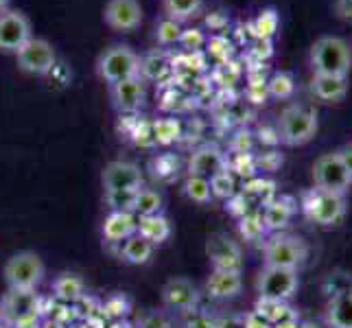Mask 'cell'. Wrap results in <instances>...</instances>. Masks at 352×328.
Instances as JSON below:
<instances>
[{
  "label": "cell",
  "mask_w": 352,
  "mask_h": 328,
  "mask_svg": "<svg viewBox=\"0 0 352 328\" xmlns=\"http://www.w3.org/2000/svg\"><path fill=\"white\" fill-rule=\"evenodd\" d=\"M133 197L136 190H116V193H105V201L110 204L112 210H129L133 206Z\"/></svg>",
  "instance_id": "36"
},
{
  "label": "cell",
  "mask_w": 352,
  "mask_h": 328,
  "mask_svg": "<svg viewBox=\"0 0 352 328\" xmlns=\"http://www.w3.org/2000/svg\"><path fill=\"white\" fill-rule=\"evenodd\" d=\"M110 99L120 114L138 112L144 103V79L133 77L127 81L114 83V86H110Z\"/></svg>",
  "instance_id": "15"
},
{
  "label": "cell",
  "mask_w": 352,
  "mask_h": 328,
  "mask_svg": "<svg viewBox=\"0 0 352 328\" xmlns=\"http://www.w3.org/2000/svg\"><path fill=\"white\" fill-rule=\"evenodd\" d=\"M138 328H171V322H168L164 313L151 311V313H144L138 320Z\"/></svg>",
  "instance_id": "37"
},
{
  "label": "cell",
  "mask_w": 352,
  "mask_h": 328,
  "mask_svg": "<svg viewBox=\"0 0 352 328\" xmlns=\"http://www.w3.org/2000/svg\"><path fill=\"white\" fill-rule=\"evenodd\" d=\"M298 289V270L283 267H263L256 278V291L261 300L287 302Z\"/></svg>",
  "instance_id": "10"
},
{
  "label": "cell",
  "mask_w": 352,
  "mask_h": 328,
  "mask_svg": "<svg viewBox=\"0 0 352 328\" xmlns=\"http://www.w3.org/2000/svg\"><path fill=\"white\" fill-rule=\"evenodd\" d=\"M337 153H339V157H342V162H344V166H346V171H348V175H350V179H352V142H350V144H344V147L339 149Z\"/></svg>",
  "instance_id": "43"
},
{
  "label": "cell",
  "mask_w": 352,
  "mask_h": 328,
  "mask_svg": "<svg viewBox=\"0 0 352 328\" xmlns=\"http://www.w3.org/2000/svg\"><path fill=\"white\" fill-rule=\"evenodd\" d=\"M210 190L214 197L219 199H232L236 195V182H234V175L228 171H221L210 177Z\"/></svg>",
  "instance_id": "34"
},
{
  "label": "cell",
  "mask_w": 352,
  "mask_h": 328,
  "mask_svg": "<svg viewBox=\"0 0 352 328\" xmlns=\"http://www.w3.org/2000/svg\"><path fill=\"white\" fill-rule=\"evenodd\" d=\"M214 328H245V320L241 315H226L214 322Z\"/></svg>",
  "instance_id": "39"
},
{
  "label": "cell",
  "mask_w": 352,
  "mask_h": 328,
  "mask_svg": "<svg viewBox=\"0 0 352 328\" xmlns=\"http://www.w3.org/2000/svg\"><path fill=\"white\" fill-rule=\"evenodd\" d=\"M243 281H241V272L236 270H212V274L206 281V291H208L210 298L217 300H226V298H234L241 294Z\"/></svg>",
  "instance_id": "20"
},
{
  "label": "cell",
  "mask_w": 352,
  "mask_h": 328,
  "mask_svg": "<svg viewBox=\"0 0 352 328\" xmlns=\"http://www.w3.org/2000/svg\"><path fill=\"white\" fill-rule=\"evenodd\" d=\"M162 300L168 309L175 311H192L199 300L197 287L188 278H171L162 287Z\"/></svg>",
  "instance_id": "16"
},
{
  "label": "cell",
  "mask_w": 352,
  "mask_h": 328,
  "mask_svg": "<svg viewBox=\"0 0 352 328\" xmlns=\"http://www.w3.org/2000/svg\"><path fill=\"white\" fill-rule=\"evenodd\" d=\"M335 16L339 20H352V0H335Z\"/></svg>",
  "instance_id": "40"
},
{
  "label": "cell",
  "mask_w": 352,
  "mask_h": 328,
  "mask_svg": "<svg viewBox=\"0 0 352 328\" xmlns=\"http://www.w3.org/2000/svg\"><path fill=\"white\" fill-rule=\"evenodd\" d=\"M9 3H11V0H0V11H3V9H9Z\"/></svg>",
  "instance_id": "47"
},
{
  "label": "cell",
  "mask_w": 352,
  "mask_h": 328,
  "mask_svg": "<svg viewBox=\"0 0 352 328\" xmlns=\"http://www.w3.org/2000/svg\"><path fill=\"white\" fill-rule=\"evenodd\" d=\"M118 245H120V259H125L131 265H144L153 254V245L140 234H133L127 241L118 243Z\"/></svg>",
  "instance_id": "25"
},
{
  "label": "cell",
  "mask_w": 352,
  "mask_h": 328,
  "mask_svg": "<svg viewBox=\"0 0 352 328\" xmlns=\"http://www.w3.org/2000/svg\"><path fill=\"white\" fill-rule=\"evenodd\" d=\"M254 313H258L265 322H270V324L274 326L278 320H283L285 315H289V313H291V309L285 305V302H276V300H261V298H258V302H256V311H254Z\"/></svg>",
  "instance_id": "35"
},
{
  "label": "cell",
  "mask_w": 352,
  "mask_h": 328,
  "mask_svg": "<svg viewBox=\"0 0 352 328\" xmlns=\"http://www.w3.org/2000/svg\"><path fill=\"white\" fill-rule=\"evenodd\" d=\"M18 68L27 75L46 77L57 68V51L55 46L44 38H33L16 53Z\"/></svg>",
  "instance_id": "7"
},
{
  "label": "cell",
  "mask_w": 352,
  "mask_h": 328,
  "mask_svg": "<svg viewBox=\"0 0 352 328\" xmlns=\"http://www.w3.org/2000/svg\"><path fill=\"white\" fill-rule=\"evenodd\" d=\"M291 215H294V208H291V204L287 199H274L267 204V208L263 212V226L265 230L280 232V230L289 226Z\"/></svg>",
  "instance_id": "24"
},
{
  "label": "cell",
  "mask_w": 352,
  "mask_h": 328,
  "mask_svg": "<svg viewBox=\"0 0 352 328\" xmlns=\"http://www.w3.org/2000/svg\"><path fill=\"white\" fill-rule=\"evenodd\" d=\"M171 68V62H168V53L166 51H151L144 57H140V79H151V81H157L162 79L164 72H168Z\"/></svg>",
  "instance_id": "26"
},
{
  "label": "cell",
  "mask_w": 352,
  "mask_h": 328,
  "mask_svg": "<svg viewBox=\"0 0 352 328\" xmlns=\"http://www.w3.org/2000/svg\"><path fill=\"white\" fill-rule=\"evenodd\" d=\"M101 182H103L105 193L138 190V188H142L144 175L138 164L127 162V160H112L105 164L103 173H101Z\"/></svg>",
  "instance_id": "12"
},
{
  "label": "cell",
  "mask_w": 352,
  "mask_h": 328,
  "mask_svg": "<svg viewBox=\"0 0 352 328\" xmlns=\"http://www.w3.org/2000/svg\"><path fill=\"white\" fill-rule=\"evenodd\" d=\"M103 22L116 33H133L142 24L140 0H107L103 7Z\"/></svg>",
  "instance_id": "11"
},
{
  "label": "cell",
  "mask_w": 352,
  "mask_h": 328,
  "mask_svg": "<svg viewBox=\"0 0 352 328\" xmlns=\"http://www.w3.org/2000/svg\"><path fill=\"white\" fill-rule=\"evenodd\" d=\"M318 112L309 105L291 103L287 105L280 118H278V140L287 147H302L318 133Z\"/></svg>",
  "instance_id": "2"
},
{
  "label": "cell",
  "mask_w": 352,
  "mask_h": 328,
  "mask_svg": "<svg viewBox=\"0 0 352 328\" xmlns=\"http://www.w3.org/2000/svg\"><path fill=\"white\" fill-rule=\"evenodd\" d=\"M186 326L188 328H214V320H210V318H206V315L197 313V315H192V318L188 320Z\"/></svg>",
  "instance_id": "42"
},
{
  "label": "cell",
  "mask_w": 352,
  "mask_h": 328,
  "mask_svg": "<svg viewBox=\"0 0 352 328\" xmlns=\"http://www.w3.org/2000/svg\"><path fill=\"white\" fill-rule=\"evenodd\" d=\"M53 291L59 300H66V302H72V300H79L83 296V291H86V285L83 281L77 276V274H62L53 283Z\"/></svg>",
  "instance_id": "29"
},
{
  "label": "cell",
  "mask_w": 352,
  "mask_h": 328,
  "mask_svg": "<svg viewBox=\"0 0 352 328\" xmlns=\"http://www.w3.org/2000/svg\"><path fill=\"white\" fill-rule=\"evenodd\" d=\"M35 313H40V298L35 294V289H9V294H5L3 302H0V318L7 320L9 324Z\"/></svg>",
  "instance_id": "14"
},
{
  "label": "cell",
  "mask_w": 352,
  "mask_h": 328,
  "mask_svg": "<svg viewBox=\"0 0 352 328\" xmlns=\"http://www.w3.org/2000/svg\"><path fill=\"white\" fill-rule=\"evenodd\" d=\"M0 328H14V326H11L7 320H3V318H0Z\"/></svg>",
  "instance_id": "48"
},
{
  "label": "cell",
  "mask_w": 352,
  "mask_h": 328,
  "mask_svg": "<svg viewBox=\"0 0 352 328\" xmlns=\"http://www.w3.org/2000/svg\"><path fill=\"white\" fill-rule=\"evenodd\" d=\"M131 212L136 217H151L162 212V195L153 188H138L133 197Z\"/></svg>",
  "instance_id": "28"
},
{
  "label": "cell",
  "mask_w": 352,
  "mask_h": 328,
  "mask_svg": "<svg viewBox=\"0 0 352 328\" xmlns=\"http://www.w3.org/2000/svg\"><path fill=\"white\" fill-rule=\"evenodd\" d=\"M326 322L331 328H352V289L331 298Z\"/></svg>",
  "instance_id": "21"
},
{
  "label": "cell",
  "mask_w": 352,
  "mask_h": 328,
  "mask_svg": "<svg viewBox=\"0 0 352 328\" xmlns=\"http://www.w3.org/2000/svg\"><path fill=\"white\" fill-rule=\"evenodd\" d=\"M278 27H280V14L276 11V7L261 9L256 18L252 20V31L256 40H272L278 33Z\"/></svg>",
  "instance_id": "27"
},
{
  "label": "cell",
  "mask_w": 352,
  "mask_h": 328,
  "mask_svg": "<svg viewBox=\"0 0 352 328\" xmlns=\"http://www.w3.org/2000/svg\"><path fill=\"white\" fill-rule=\"evenodd\" d=\"M96 72L107 86L140 77V55L127 44H112L96 59Z\"/></svg>",
  "instance_id": "3"
},
{
  "label": "cell",
  "mask_w": 352,
  "mask_h": 328,
  "mask_svg": "<svg viewBox=\"0 0 352 328\" xmlns=\"http://www.w3.org/2000/svg\"><path fill=\"white\" fill-rule=\"evenodd\" d=\"M204 42H206V38H204V33L199 29H184V31H182V38H179L177 44H182L184 48H190V51H195V48L204 46Z\"/></svg>",
  "instance_id": "38"
},
{
  "label": "cell",
  "mask_w": 352,
  "mask_h": 328,
  "mask_svg": "<svg viewBox=\"0 0 352 328\" xmlns=\"http://www.w3.org/2000/svg\"><path fill=\"white\" fill-rule=\"evenodd\" d=\"M272 328H300V322H298V318H296V313L291 311L289 315H285L283 320H278Z\"/></svg>",
  "instance_id": "45"
},
{
  "label": "cell",
  "mask_w": 352,
  "mask_h": 328,
  "mask_svg": "<svg viewBox=\"0 0 352 328\" xmlns=\"http://www.w3.org/2000/svg\"><path fill=\"white\" fill-rule=\"evenodd\" d=\"M313 75L348 77L352 70V48L339 35H320L309 51Z\"/></svg>",
  "instance_id": "1"
},
{
  "label": "cell",
  "mask_w": 352,
  "mask_h": 328,
  "mask_svg": "<svg viewBox=\"0 0 352 328\" xmlns=\"http://www.w3.org/2000/svg\"><path fill=\"white\" fill-rule=\"evenodd\" d=\"M3 276L9 289L29 291L35 289L44 278V263L35 252H18L3 267Z\"/></svg>",
  "instance_id": "5"
},
{
  "label": "cell",
  "mask_w": 352,
  "mask_h": 328,
  "mask_svg": "<svg viewBox=\"0 0 352 328\" xmlns=\"http://www.w3.org/2000/svg\"><path fill=\"white\" fill-rule=\"evenodd\" d=\"M33 38V27L27 14L20 9L0 11V53L16 55Z\"/></svg>",
  "instance_id": "8"
},
{
  "label": "cell",
  "mask_w": 352,
  "mask_h": 328,
  "mask_svg": "<svg viewBox=\"0 0 352 328\" xmlns=\"http://www.w3.org/2000/svg\"><path fill=\"white\" fill-rule=\"evenodd\" d=\"M136 228H138V217L129 212V210H112L110 215L105 217L103 221V239L107 243H123L129 237L136 234Z\"/></svg>",
  "instance_id": "17"
},
{
  "label": "cell",
  "mask_w": 352,
  "mask_h": 328,
  "mask_svg": "<svg viewBox=\"0 0 352 328\" xmlns=\"http://www.w3.org/2000/svg\"><path fill=\"white\" fill-rule=\"evenodd\" d=\"M309 256L307 243L296 234L276 232L263 245L265 267H283V270H298Z\"/></svg>",
  "instance_id": "4"
},
{
  "label": "cell",
  "mask_w": 352,
  "mask_h": 328,
  "mask_svg": "<svg viewBox=\"0 0 352 328\" xmlns=\"http://www.w3.org/2000/svg\"><path fill=\"white\" fill-rule=\"evenodd\" d=\"M204 9V0H162L164 18H171L179 24L195 20Z\"/></svg>",
  "instance_id": "23"
},
{
  "label": "cell",
  "mask_w": 352,
  "mask_h": 328,
  "mask_svg": "<svg viewBox=\"0 0 352 328\" xmlns=\"http://www.w3.org/2000/svg\"><path fill=\"white\" fill-rule=\"evenodd\" d=\"M14 328H42V320H40V313L29 315V318H22L18 322L11 324Z\"/></svg>",
  "instance_id": "41"
},
{
  "label": "cell",
  "mask_w": 352,
  "mask_h": 328,
  "mask_svg": "<svg viewBox=\"0 0 352 328\" xmlns=\"http://www.w3.org/2000/svg\"><path fill=\"white\" fill-rule=\"evenodd\" d=\"M182 24L171 20V18H160L155 22V29H153V38L160 46H171V44H177L179 38H182Z\"/></svg>",
  "instance_id": "31"
},
{
  "label": "cell",
  "mask_w": 352,
  "mask_h": 328,
  "mask_svg": "<svg viewBox=\"0 0 352 328\" xmlns=\"http://www.w3.org/2000/svg\"><path fill=\"white\" fill-rule=\"evenodd\" d=\"M313 182H315V188L329 190V193H339V195H346L350 184H352V179H350L342 157H339L337 151L322 153L318 160H315Z\"/></svg>",
  "instance_id": "9"
},
{
  "label": "cell",
  "mask_w": 352,
  "mask_h": 328,
  "mask_svg": "<svg viewBox=\"0 0 352 328\" xmlns=\"http://www.w3.org/2000/svg\"><path fill=\"white\" fill-rule=\"evenodd\" d=\"M184 195L197 204H208L212 199L210 179L199 175H188V179L184 182Z\"/></svg>",
  "instance_id": "33"
},
{
  "label": "cell",
  "mask_w": 352,
  "mask_h": 328,
  "mask_svg": "<svg viewBox=\"0 0 352 328\" xmlns=\"http://www.w3.org/2000/svg\"><path fill=\"white\" fill-rule=\"evenodd\" d=\"M267 94L274 96V99H291L296 92V79L291 72L287 70H278L272 75V79L265 83Z\"/></svg>",
  "instance_id": "30"
},
{
  "label": "cell",
  "mask_w": 352,
  "mask_h": 328,
  "mask_svg": "<svg viewBox=\"0 0 352 328\" xmlns=\"http://www.w3.org/2000/svg\"><path fill=\"white\" fill-rule=\"evenodd\" d=\"M348 77L335 75H313L311 77V94L322 103H339L348 94Z\"/></svg>",
  "instance_id": "18"
},
{
  "label": "cell",
  "mask_w": 352,
  "mask_h": 328,
  "mask_svg": "<svg viewBox=\"0 0 352 328\" xmlns=\"http://www.w3.org/2000/svg\"><path fill=\"white\" fill-rule=\"evenodd\" d=\"M243 320H245V328H272V324L265 322L258 313H250Z\"/></svg>",
  "instance_id": "44"
},
{
  "label": "cell",
  "mask_w": 352,
  "mask_h": 328,
  "mask_svg": "<svg viewBox=\"0 0 352 328\" xmlns=\"http://www.w3.org/2000/svg\"><path fill=\"white\" fill-rule=\"evenodd\" d=\"M206 254H208L214 270H236L241 272L243 265V252L239 243L232 241L228 234L214 232L206 239Z\"/></svg>",
  "instance_id": "13"
},
{
  "label": "cell",
  "mask_w": 352,
  "mask_h": 328,
  "mask_svg": "<svg viewBox=\"0 0 352 328\" xmlns=\"http://www.w3.org/2000/svg\"><path fill=\"white\" fill-rule=\"evenodd\" d=\"M107 309H110V313H114V315L127 313V302L123 298H112L110 302H107Z\"/></svg>",
  "instance_id": "46"
},
{
  "label": "cell",
  "mask_w": 352,
  "mask_h": 328,
  "mask_svg": "<svg viewBox=\"0 0 352 328\" xmlns=\"http://www.w3.org/2000/svg\"><path fill=\"white\" fill-rule=\"evenodd\" d=\"M302 208H305V212L311 221H315L322 228H331V226L342 221L344 215H346V195L313 188L311 193L305 195Z\"/></svg>",
  "instance_id": "6"
},
{
  "label": "cell",
  "mask_w": 352,
  "mask_h": 328,
  "mask_svg": "<svg viewBox=\"0 0 352 328\" xmlns=\"http://www.w3.org/2000/svg\"><path fill=\"white\" fill-rule=\"evenodd\" d=\"M153 140L155 144H171L179 138V120L175 118H157L155 123H151Z\"/></svg>",
  "instance_id": "32"
},
{
  "label": "cell",
  "mask_w": 352,
  "mask_h": 328,
  "mask_svg": "<svg viewBox=\"0 0 352 328\" xmlns=\"http://www.w3.org/2000/svg\"><path fill=\"white\" fill-rule=\"evenodd\" d=\"M226 168H228V162H226L223 153L214 147H201L192 153L188 160V173L206 177V179H210L212 175L226 171Z\"/></svg>",
  "instance_id": "19"
},
{
  "label": "cell",
  "mask_w": 352,
  "mask_h": 328,
  "mask_svg": "<svg viewBox=\"0 0 352 328\" xmlns=\"http://www.w3.org/2000/svg\"><path fill=\"white\" fill-rule=\"evenodd\" d=\"M136 234L147 239L151 245H160V243H164L171 237V223H168V219L162 212L151 215V217H138Z\"/></svg>",
  "instance_id": "22"
}]
</instances>
